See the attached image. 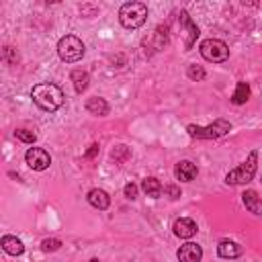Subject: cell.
<instances>
[{
  "instance_id": "21",
  "label": "cell",
  "mask_w": 262,
  "mask_h": 262,
  "mask_svg": "<svg viewBox=\"0 0 262 262\" xmlns=\"http://www.w3.org/2000/svg\"><path fill=\"white\" fill-rule=\"evenodd\" d=\"M111 156H113V160H115L117 164H121V162H125V160L129 158V149H127L125 145H117V147L111 151Z\"/></svg>"
},
{
  "instance_id": "5",
  "label": "cell",
  "mask_w": 262,
  "mask_h": 262,
  "mask_svg": "<svg viewBox=\"0 0 262 262\" xmlns=\"http://www.w3.org/2000/svg\"><path fill=\"white\" fill-rule=\"evenodd\" d=\"M186 131H188L190 137H196V139H217V137H221V135H225V133L231 131V123L225 121V119H217V121H213L207 127L188 125Z\"/></svg>"
},
{
  "instance_id": "7",
  "label": "cell",
  "mask_w": 262,
  "mask_h": 262,
  "mask_svg": "<svg viewBox=\"0 0 262 262\" xmlns=\"http://www.w3.org/2000/svg\"><path fill=\"white\" fill-rule=\"evenodd\" d=\"M25 162H27V166H29L31 170L41 172V170L49 168L51 158H49V154H47L43 147H31V149H27V154H25Z\"/></svg>"
},
{
  "instance_id": "27",
  "label": "cell",
  "mask_w": 262,
  "mask_h": 262,
  "mask_svg": "<svg viewBox=\"0 0 262 262\" xmlns=\"http://www.w3.org/2000/svg\"><path fill=\"white\" fill-rule=\"evenodd\" d=\"M96 151H98V143H92V145H90V149H88V154H86V158H92Z\"/></svg>"
},
{
  "instance_id": "14",
  "label": "cell",
  "mask_w": 262,
  "mask_h": 262,
  "mask_svg": "<svg viewBox=\"0 0 262 262\" xmlns=\"http://www.w3.org/2000/svg\"><path fill=\"white\" fill-rule=\"evenodd\" d=\"M242 201H244V207H246L250 213L262 215V199L258 196L256 190H246V192L242 194Z\"/></svg>"
},
{
  "instance_id": "23",
  "label": "cell",
  "mask_w": 262,
  "mask_h": 262,
  "mask_svg": "<svg viewBox=\"0 0 262 262\" xmlns=\"http://www.w3.org/2000/svg\"><path fill=\"white\" fill-rule=\"evenodd\" d=\"M59 248H61V242L55 239V237L41 242V250H43V252H55V250H59Z\"/></svg>"
},
{
  "instance_id": "10",
  "label": "cell",
  "mask_w": 262,
  "mask_h": 262,
  "mask_svg": "<svg viewBox=\"0 0 262 262\" xmlns=\"http://www.w3.org/2000/svg\"><path fill=\"white\" fill-rule=\"evenodd\" d=\"M172 229H174V235L180 237V239H190V237L199 231L194 219H190V217H180V219H176L174 225H172Z\"/></svg>"
},
{
  "instance_id": "25",
  "label": "cell",
  "mask_w": 262,
  "mask_h": 262,
  "mask_svg": "<svg viewBox=\"0 0 262 262\" xmlns=\"http://www.w3.org/2000/svg\"><path fill=\"white\" fill-rule=\"evenodd\" d=\"M164 190L170 194V199H178V196H180V188H178V186H174V184H168Z\"/></svg>"
},
{
  "instance_id": "26",
  "label": "cell",
  "mask_w": 262,
  "mask_h": 262,
  "mask_svg": "<svg viewBox=\"0 0 262 262\" xmlns=\"http://www.w3.org/2000/svg\"><path fill=\"white\" fill-rule=\"evenodd\" d=\"M4 57L8 59V63H16V59H18V55H12V47H4Z\"/></svg>"
},
{
  "instance_id": "1",
  "label": "cell",
  "mask_w": 262,
  "mask_h": 262,
  "mask_svg": "<svg viewBox=\"0 0 262 262\" xmlns=\"http://www.w3.org/2000/svg\"><path fill=\"white\" fill-rule=\"evenodd\" d=\"M31 98H33V102L39 108H43L47 113H53V111H57L63 104V92H61V88L55 86V84H51V82H43V84L33 86Z\"/></svg>"
},
{
  "instance_id": "24",
  "label": "cell",
  "mask_w": 262,
  "mask_h": 262,
  "mask_svg": "<svg viewBox=\"0 0 262 262\" xmlns=\"http://www.w3.org/2000/svg\"><path fill=\"white\" fill-rule=\"evenodd\" d=\"M123 190H125V196H127V199H131V201H133V199L137 196V186H135L133 182L125 184V188H123Z\"/></svg>"
},
{
  "instance_id": "8",
  "label": "cell",
  "mask_w": 262,
  "mask_h": 262,
  "mask_svg": "<svg viewBox=\"0 0 262 262\" xmlns=\"http://www.w3.org/2000/svg\"><path fill=\"white\" fill-rule=\"evenodd\" d=\"M178 20H180V31L186 35V39H184V47H186V49H190V47L194 45L196 37H199V27L192 23V18L188 16V12H186V10H180Z\"/></svg>"
},
{
  "instance_id": "20",
  "label": "cell",
  "mask_w": 262,
  "mask_h": 262,
  "mask_svg": "<svg viewBox=\"0 0 262 262\" xmlns=\"http://www.w3.org/2000/svg\"><path fill=\"white\" fill-rule=\"evenodd\" d=\"M14 135H16V139H20L23 143H35V139H37V135H35L33 131H29V129H16Z\"/></svg>"
},
{
  "instance_id": "2",
  "label": "cell",
  "mask_w": 262,
  "mask_h": 262,
  "mask_svg": "<svg viewBox=\"0 0 262 262\" xmlns=\"http://www.w3.org/2000/svg\"><path fill=\"white\" fill-rule=\"evenodd\" d=\"M147 18V6L143 2H125L119 8V20L125 29H137Z\"/></svg>"
},
{
  "instance_id": "28",
  "label": "cell",
  "mask_w": 262,
  "mask_h": 262,
  "mask_svg": "<svg viewBox=\"0 0 262 262\" xmlns=\"http://www.w3.org/2000/svg\"><path fill=\"white\" fill-rule=\"evenodd\" d=\"M88 262H98V260H96V258H92V260H88Z\"/></svg>"
},
{
  "instance_id": "16",
  "label": "cell",
  "mask_w": 262,
  "mask_h": 262,
  "mask_svg": "<svg viewBox=\"0 0 262 262\" xmlns=\"http://www.w3.org/2000/svg\"><path fill=\"white\" fill-rule=\"evenodd\" d=\"M86 108H88V113H92V115H96V117H104V115H108V102H106L104 98H100V96L88 98Z\"/></svg>"
},
{
  "instance_id": "13",
  "label": "cell",
  "mask_w": 262,
  "mask_h": 262,
  "mask_svg": "<svg viewBox=\"0 0 262 262\" xmlns=\"http://www.w3.org/2000/svg\"><path fill=\"white\" fill-rule=\"evenodd\" d=\"M86 199H88V203H90L94 209H100V211L108 209V205H111V196H108L102 188H92Z\"/></svg>"
},
{
  "instance_id": "17",
  "label": "cell",
  "mask_w": 262,
  "mask_h": 262,
  "mask_svg": "<svg viewBox=\"0 0 262 262\" xmlns=\"http://www.w3.org/2000/svg\"><path fill=\"white\" fill-rule=\"evenodd\" d=\"M141 190L147 194V196H151V199H158L160 194H162V184H160V180L158 178H154V176H149V178H143V182H141Z\"/></svg>"
},
{
  "instance_id": "3",
  "label": "cell",
  "mask_w": 262,
  "mask_h": 262,
  "mask_svg": "<svg viewBox=\"0 0 262 262\" xmlns=\"http://www.w3.org/2000/svg\"><path fill=\"white\" fill-rule=\"evenodd\" d=\"M256 164H258V151L254 149V151H250V156L246 158V162H244V164H239L237 168H233L231 172H227L225 182H227V184H231V186L250 182V180L254 178V174H256V168H258Z\"/></svg>"
},
{
  "instance_id": "15",
  "label": "cell",
  "mask_w": 262,
  "mask_h": 262,
  "mask_svg": "<svg viewBox=\"0 0 262 262\" xmlns=\"http://www.w3.org/2000/svg\"><path fill=\"white\" fill-rule=\"evenodd\" d=\"M0 246H2V250H4L6 254H10V256H20V254L25 252L23 242H20L18 237H14V235H4L2 242H0Z\"/></svg>"
},
{
  "instance_id": "4",
  "label": "cell",
  "mask_w": 262,
  "mask_h": 262,
  "mask_svg": "<svg viewBox=\"0 0 262 262\" xmlns=\"http://www.w3.org/2000/svg\"><path fill=\"white\" fill-rule=\"evenodd\" d=\"M57 55L66 63H76L84 57V43L76 35H66L57 41Z\"/></svg>"
},
{
  "instance_id": "22",
  "label": "cell",
  "mask_w": 262,
  "mask_h": 262,
  "mask_svg": "<svg viewBox=\"0 0 262 262\" xmlns=\"http://www.w3.org/2000/svg\"><path fill=\"white\" fill-rule=\"evenodd\" d=\"M186 74H188L190 80H196V82H201V80L205 78V70H203L201 66H188Z\"/></svg>"
},
{
  "instance_id": "11",
  "label": "cell",
  "mask_w": 262,
  "mask_h": 262,
  "mask_svg": "<svg viewBox=\"0 0 262 262\" xmlns=\"http://www.w3.org/2000/svg\"><path fill=\"white\" fill-rule=\"evenodd\" d=\"M217 254L221 258H227V260H233V258H239L244 254V248L237 244V242H231V239H221L217 244Z\"/></svg>"
},
{
  "instance_id": "19",
  "label": "cell",
  "mask_w": 262,
  "mask_h": 262,
  "mask_svg": "<svg viewBox=\"0 0 262 262\" xmlns=\"http://www.w3.org/2000/svg\"><path fill=\"white\" fill-rule=\"evenodd\" d=\"M248 98H250V86H248L246 82H237L235 92H233V96H231V102H233V104H244Z\"/></svg>"
},
{
  "instance_id": "6",
  "label": "cell",
  "mask_w": 262,
  "mask_h": 262,
  "mask_svg": "<svg viewBox=\"0 0 262 262\" xmlns=\"http://www.w3.org/2000/svg\"><path fill=\"white\" fill-rule=\"evenodd\" d=\"M199 51L207 61H213V63H221L229 57V47L221 39H205L199 45Z\"/></svg>"
},
{
  "instance_id": "9",
  "label": "cell",
  "mask_w": 262,
  "mask_h": 262,
  "mask_svg": "<svg viewBox=\"0 0 262 262\" xmlns=\"http://www.w3.org/2000/svg\"><path fill=\"white\" fill-rule=\"evenodd\" d=\"M176 258H178V262H201L203 248L199 244H194V242H186V244H182L178 248Z\"/></svg>"
},
{
  "instance_id": "12",
  "label": "cell",
  "mask_w": 262,
  "mask_h": 262,
  "mask_svg": "<svg viewBox=\"0 0 262 262\" xmlns=\"http://www.w3.org/2000/svg\"><path fill=\"white\" fill-rule=\"evenodd\" d=\"M196 166L192 164V162H188V160H182V162H178L176 164V168H174V174H176V178L180 180V182H190V180H194L196 178Z\"/></svg>"
},
{
  "instance_id": "18",
  "label": "cell",
  "mask_w": 262,
  "mask_h": 262,
  "mask_svg": "<svg viewBox=\"0 0 262 262\" xmlns=\"http://www.w3.org/2000/svg\"><path fill=\"white\" fill-rule=\"evenodd\" d=\"M70 80H72V84H74L76 92H84V90L88 88L90 76H88V72H86V70H74V72H72V76H70Z\"/></svg>"
}]
</instances>
